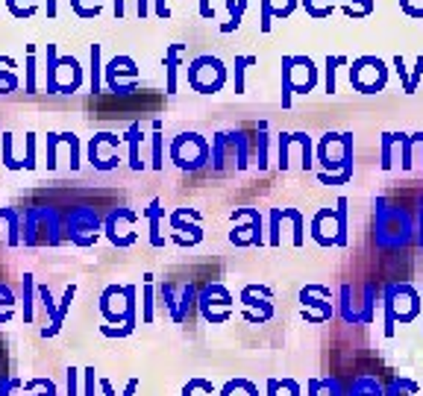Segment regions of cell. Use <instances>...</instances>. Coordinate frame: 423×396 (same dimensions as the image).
I'll use <instances>...</instances> for the list:
<instances>
[{"instance_id": "277c9868", "label": "cell", "mask_w": 423, "mask_h": 396, "mask_svg": "<svg viewBox=\"0 0 423 396\" xmlns=\"http://www.w3.org/2000/svg\"><path fill=\"white\" fill-rule=\"evenodd\" d=\"M282 106H291V94H309L318 85V68L309 56L282 59Z\"/></svg>"}, {"instance_id": "6da1fadb", "label": "cell", "mask_w": 423, "mask_h": 396, "mask_svg": "<svg viewBox=\"0 0 423 396\" xmlns=\"http://www.w3.org/2000/svg\"><path fill=\"white\" fill-rule=\"evenodd\" d=\"M382 305H385V335H394L397 323H412L420 314V296L408 282H388L382 291Z\"/></svg>"}, {"instance_id": "ee69618b", "label": "cell", "mask_w": 423, "mask_h": 396, "mask_svg": "<svg viewBox=\"0 0 423 396\" xmlns=\"http://www.w3.org/2000/svg\"><path fill=\"white\" fill-rule=\"evenodd\" d=\"M135 390H139V379H130V381H127V388H123V393H121V396H135Z\"/></svg>"}, {"instance_id": "484cf974", "label": "cell", "mask_w": 423, "mask_h": 396, "mask_svg": "<svg viewBox=\"0 0 423 396\" xmlns=\"http://www.w3.org/2000/svg\"><path fill=\"white\" fill-rule=\"evenodd\" d=\"M153 276H144V303H141V320L144 323H153Z\"/></svg>"}, {"instance_id": "1f68e13d", "label": "cell", "mask_w": 423, "mask_h": 396, "mask_svg": "<svg viewBox=\"0 0 423 396\" xmlns=\"http://www.w3.org/2000/svg\"><path fill=\"white\" fill-rule=\"evenodd\" d=\"M247 65H256V59L247 56V59H239V62H235V91H244V68H247Z\"/></svg>"}, {"instance_id": "d6986e66", "label": "cell", "mask_w": 423, "mask_h": 396, "mask_svg": "<svg viewBox=\"0 0 423 396\" xmlns=\"http://www.w3.org/2000/svg\"><path fill=\"white\" fill-rule=\"evenodd\" d=\"M347 396H385V390L373 379L362 376V379H356L353 385H350V393H347Z\"/></svg>"}, {"instance_id": "836d02e7", "label": "cell", "mask_w": 423, "mask_h": 396, "mask_svg": "<svg viewBox=\"0 0 423 396\" xmlns=\"http://www.w3.org/2000/svg\"><path fill=\"white\" fill-rule=\"evenodd\" d=\"M320 388L327 390L329 396H347V393L341 390V381L335 379V376H327V379H320Z\"/></svg>"}, {"instance_id": "8fae6325", "label": "cell", "mask_w": 423, "mask_h": 396, "mask_svg": "<svg viewBox=\"0 0 423 396\" xmlns=\"http://www.w3.org/2000/svg\"><path fill=\"white\" fill-rule=\"evenodd\" d=\"M118 147V135H97V138L92 141L89 147V156H92V165L101 168V170H112L118 165V156L109 153Z\"/></svg>"}, {"instance_id": "3957f363", "label": "cell", "mask_w": 423, "mask_h": 396, "mask_svg": "<svg viewBox=\"0 0 423 396\" xmlns=\"http://www.w3.org/2000/svg\"><path fill=\"white\" fill-rule=\"evenodd\" d=\"M135 294L139 288L135 285H127V288H118V285H109V288L101 294V314L106 317V323H121L135 329L139 323V305H135Z\"/></svg>"}, {"instance_id": "b9f144b4", "label": "cell", "mask_w": 423, "mask_h": 396, "mask_svg": "<svg viewBox=\"0 0 423 396\" xmlns=\"http://www.w3.org/2000/svg\"><path fill=\"white\" fill-rule=\"evenodd\" d=\"M306 396H320V379H309L306 381Z\"/></svg>"}, {"instance_id": "9a60e30c", "label": "cell", "mask_w": 423, "mask_h": 396, "mask_svg": "<svg viewBox=\"0 0 423 396\" xmlns=\"http://www.w3.org/2000/svg\"><path fill=\"white\" fill-rule=\"evenodd\" d=\"M394 68H397V73H400V80H403V91L406 94H415L417 91V82L423 77V56H417V71L415 73H406L403 71V56H394Z\"/></svg>"}, {"instance_id": "83f0119b", "label": "cell", "mask_w": 423, "mask_h": 396, "mask_svg": "<svg viewBox=\"0 0 423 396\" xmlns=\"http://www.w3.org/2000/svg\"><path fill=\"white\" fill-rule=\"evenodd\" d=\"M24 390H39L35 396H59L51 379H30V381H24Z\"/></svg>"}, {"instance_id": "44dd1931", "label": "cell", "mask_w": 423, "mask_h": 396, "mask_svg": "<svg viewBox=\"0 0 423 396\" xmlns=\"http://www.w3.org/2000/svg\"><path fill=\"white\" fill-rule=\"evenodd\" d=\"M400 144V132H385L382 135V168L391 170L394 168V147Z\"/></svg>"}, {"instance_id": "4dcf8cb0", "label": "cell", "mask_w": 423, "mask_h": 396, "mask_svg": "<svg viewBox=\"0 0 423 396\" xmlns=\"http://www.w3.org/2000/svg\"><path fill=\"white\" fill-rule=\"evenodd\" d=\"M270 3H277V6H273V15H277V18H285V15H291V12H294L297 0H265V9H268Z\"/></svg>"}, {"instance_id": "d4e9b609", "label": "cell", "mask_w": 423, "mask_h": 396, "mask_svg": "<svg viewBox=\"0 0 423 396\" xmlns=\"http://www.w3.org/2000/svg\"><path fill=\"white\" fill-rule=\"evenodd\" d=\"M303 6L315 21H323L332 15V0H303Z\"/></svg>"}, {"instance_id": "4fadbf2b", "label": "cell", "mask_w": 423, "mask_h": 396, "mask_svg": "<svg viewBox=\"0 0 423 396\" xmlns=\"http://www.w3.org/2000/svg\"><path fill=\"white\" fill-rule=\"evenodd\" d=\"M194 305H197V291H194V285H185L182 294H180V300H177V312H173V323H185V320H191L194 314Z\"/></svg>"}, {"instance_id": "74e56055", "label": "cell", "mask_w": 423, "mask_h": 396, "mask_svg": "<svg viewBox=\"0 0 423 396\" xmlns=\"http://www.w3.org/2000/svg\"><path fill=\"white\" fill-rule=\"evenodd\" d=\"M344 3H347V15L350 18H356V3H362V9L368 12V15L373 12V0H344Z\"/></svg>"}, {"instance_id": "5bb4252c", "label": "cell", "mask_w": 423, "mask_h": 396, "mask_svg": "<svg viewBox=\"0 0 423 396\" xmlns=\"http://www.w3.org/2000/svg\"><path fill=\"white\" fill-rule=\"evenodd\" d=\"M74 294H77V288H74V285H68V288H65V296H62V303H59V314H56V320H53L51 326L42 329V338H53V335H59V332H62L65 314H68V308H71V303H74Z\"/></svg>"}, {"instance_id": "9c48e42d", "label": "cell", "mask_w": 423, "mask_h": 396, "mask_svg": "<svg viewBox=\"0 0 423 396\" xmlns=\"http://www.w3.org/2000/svg\"><path fill=\"white\" fill-rule=\"evenodd\" d=\"M300 303L309 323H327L332 317V294L323 285H306L300 291Z\"/></svg>"}, {"instance_id": "603a6c76", "label": "cell", "mask_w": 423, "mask_h": 396, "mask_svg": "<svg viewBox=\"0 0 423 396\" xmlns=\"http://www.w3.org/2000/svg\"><path fill=\"white\" fill-rule=\"evenodd\" d=\"M12 308H15V296H12L9 285H0V326L12 320Z\"/></svg>"}, {"instance_id": "52a82bcc", "label": "cell", "mask_w": 423, "mask_h": 396, "mask_svg": "<svg viewBox=\"0 0 423 396\" xmlns=\"http://www.w3.org/2000/svg\"><path fill=\"white\" fill-rule=\"evenodd\" d=\"M197 308H200L206 323L218 326L223 320H230V314H232V294L223 288L221 282H212L203 288V294L197 296Z\"/></svg>"}, {"instance_id": "5b68a950", "label": "cell", "mask_w": 423, "mask_h": 396, "mask_svg": "<svg viewBox=\"0 0 423 396\" xmlns=\"http://www.w3.org/2000/svg\"><path fill=\"white\" fill-rule=\"evenodd\" d=\"M312 238L320 246H347V200L344 197L335 208H320L312 217Z\"/></svg>"}, {"instance_id": "4316f807", "label": "cell", "mask_w": 423, "mask_h": 396, "mask_svg": "<svg viewBox=\"0 0 423 396\" xmlns=\"http://www.w3.org/2000/svg\"><path fill=\"white\" fill-rule=\"evenodd\" d=\"M338 65H347L344 56H329L327 59V71H323V89H327V94L335 91V68Z\"/></svg>"}, {"instance_id": "ba28073f", "label": "cell", "mask_w": 423, "mask_h": 396, "mask_svg": "<svg viewBox=\"0 0 423 396\" xmlns=\"http://www.w3.org/2000/svg\"><path fill=\"white\" fill-rule=\"evenodd\" d=\"M241 305L247 323H268L273 317V296L265 285H247L241 291Z\"/></svg>"}, {"instance_id": "60d3db41", "label": "cell", "mask_w": 423, "mask_h": 396, "mask_svg": "<svg viewBox=\"0 0 423 396\" xmlns=\"http://www.w3.org/2000/svg\"><path fill=\"white\" fill-rule=\"evenodd\" d=\"M318 179L320 182H329V185H344V182H350V179H347V177H329V173H318Z\"/></svg>"}, {"instance_id": "f1b7e54d", "label": "cell", "mask_w": 423, "mask_h": 396, "mask_svg": "<svg viewBox=\"0 0 423 396\" xmlns=\"http://www.w3.org/2000/svg\"><path fill=\"white\" fill-rule=\"evenodd\" d=\"M80 376H83V370H77V367L65 370V396H83L80 393Z\"/></svg>"}, {"instance_id": "d590c367", "label": "cell", "mask_w": 423, "mask_h": 396, "mask_svg": "<svg viewBox=\"0 0 423 396\" xmlns=\"http://www.w3.org/2000/svg\"><path fill=\"white\" fill-rule=\"evenodd\" d=\"M400 6L406 15H412V18H423V0H400Z\"/></svg>"}, {"instance_id": "7c38bea8", "label": "cell", "mask_w": 423, "mask_h": 396, "mask_svg": "<svg viewBox=\"0 0 423 396\" xmlns=\"http://www.w3.org/2000/svg\"><path fill=\"white\" fill-rule=\"evenodd\" d=\"M132 212H127V208H118V212H112L109 220H106V235H109V241L112 244H118V246H130L135 241V232L123 226V220H127Z\"/></svg>"}, {"instance_id": "7bdbcfd3", "label": "cell", "mask_w": 423, "mask_h": 396, "mask_svg": "<svg viewBox=\"0 0 423 396\" xmlns=\"http://www.w3.org/2000/svg\"><path fill=\"white\" fill-rule=\"evenodd\" d=\"M265 390H268V396H279V390H282L279 388V379H268L265 381Z\"/></svg>"}, {"instance_id": "e0dca14e", "label": "cell", "mask_w": 423, "mask_h": 396, "mask_svg": "<svg viewBox=\"0 0 423 396\" xmlns=\"http://www.w3.org/2000/svg\"><path fill=\"white\" fill-rule=\"evenodd\" d=\"M218 396H259V390L247 379H232L218 390Z\"/></svg>"}, {"instance_id": "7402d4cb", "label": "cell", "mask_w": 423, "mask_h": 396, "mask_svg": "<svg viewBox=\"0 0 423 396\" xmlns=\"http://www.w3.org/2000/svg\"><path fill=\"white\" fill-rule=\"evenodd\" d=\"M417 393H420V385H415L408 379H394L388 390H385V396H417Z\"/></svg>"}, {"instance_id": "d6a6232c", "label": "cell", "mask_w": 423, "mask_h": 396, "mask_svg": "<svg viewBox=\"0 0 423 396\" xmlns=\"http://www.w3.org/2000/svg\"><path fill=\"white\" fill-rule=\"evenodd\" d=\"M39 296H42V305H44V312L51 314V323L56 320V314H59V305H53V294H51V288H39Z\"/></svg>"}, {"instance_id": "7a4b0ae2", "label": "cell", "mask_w": 423, "mask_h": 396, "mask_svg": "<svg viewBox=\"0 0 423 396\" xmlns=\"http://www.w3.org/2000/svg\"><path fill=\"white\" fill-rule=\"evenodd\" d=\"M318 162L323 168V173L329 177H353V135L344 132V135H323L320 144H318Z\"/></svg>"}, {"instance_id": "ac0fdd59", "label": "cell", "mask_w": 423, "mask_h": 396, "mask_svg": "<svg viewBox=\"0 0 423 396\" xmlns=\"http://www.w3.org/2000/svg\"><path fill=\"white\" fill-rule=\"evenodd\" d=\"M147 220H150V244L153 246H165V238H162V232H159V217H162V206L159 200H153L150 206H147Z\"/></svg>"}, {"instance_id": "30bf717a", "label": "cell", "mask_w": 423, "mask_h": 396, "mask_svg": "<svg viewBox=\"0 0 423 396\" xmlns=\"http://www.w3.org/2000/svg\"><path fill=\"white\" fill-rule=\"evenodd\" d=\"M173 162H177L180 168H200L206 162V156H209V147L206 141L200 138V135H180L177 141H173Z\"/></svg>"}, {"instance_id": "ffe728a7", "label": "cell", "mask_w": 423, "mask_h": 396, "mask_svg": "<svg viewBox=\"0 0 423 396\" xmlns=\"http://www.w3.org/2000/svg\"><path fill=\"white\" fill-rule=\"evenodd\" d=\"M33 296H35V288H33V276L27 273L21 282V303H24V323H33Z\"/></svg>"}, {"instance_id": "8992f818", "label": "cell", "mask_w": 423, "mask_h": 396, "mask_svg": "<svg viewBox=\"0 0 423 396\" xmlns=\"http://www.w3.org/2000/svg\"><path fill=\"white\" fill-rule=\"evenodd\" d=\"M350 85L362 94H377L385 89V80H388V68L379 56H362L350 65Z\"/></svg>"}, {"instance_id": "f546056e", "label": "cell", "mask_w": 423, "mask_h": 396, "mask_svg": "<svg viewBox=\"0 0 423 396\" xmlns=\"http://www.w3.org/2000/svg\"><path fill=\"white\" fill-rule=\"evenodd\" d=\"M97 388H101V381L94 376V367H85L83 370V396H97Z\"/></svg>"}, {"instance_id": "8d00e7d4", "label": "cell", "mask_w": 423, "mask_h": 396, "mask_svg": "<svg viewBox=\"0 0 423 396\" xmlns=\"http://www.w3.org/2000/svg\"><path fill=\"white\" fill-rule=\"evenodd\" d=\"M279 388L288 396H303V388H300V381L297 379H279Z\"/></svg>"}, {"instance_id": "f6af8a7d", "label": "cell", "mask_w": 423, "mask_h": 396, "mask_svg": "<svg viewBox=\"0 0 423 396\" xmlns=\"http://www.w3.org/2000/svg\"><path fill=\"white\" fill-rule=\"evenodd\" d=\"M101 390H103V396H115V390H112V385H109V379H101Z\"/></svg>"}, {"instance_id": "e575fe53", "label": "cell", "mask_w": 423, "mask_h": 396, "mask_svg": "<svg viewBox=\"0 0 423 396\" xmlns=\"http://www.w3.org/2000/svg\"><path fill=\"white\" fill-rule=\"evenodd\" d=\"M101 335L103 338H127V335H132V329L130 326H101Z\"/></svg>"}, {"instance_id": "f35d334b", "label": "cell", "mask_w": 423, "mask_h": 396, "mask_svg": "<svg viewBox=\"0 0 423 396\" xmlns=\"http://www.w3.org/2000/svg\"><path fill=\"white\" fill-rule=\"evenodd\" d=\"M12 388H24V381L9 379V376H0V396H9Z\"/></svg>"}, {"instance_id": "ab89813d", "label": "cell", "mask_w": 423, "mask_h": 396, "mask_svg": "<svg viewBox=\"0 0 423 396\" xmlns=\"http://www.w3.org/2000/svg\"><path fill=\"white\" fill-rule=\"evenodd\" d=\"M153 168H162V132H153Z\"/></svg>"}, {"instance_id": "2e32d148", "label": "cell", "mask_w": 423, "mask_h": 396, "mask_svg": "<svg viewBox=\"0 0 423 396\" xmlns=\"http://www.w3.org/2000/svg\"><path fill=\"white\" fill-rule=\"evenodd\" d=\"M141 127L139 123H132L130 127V132H127V144H130V168L132 170H141L144 168V162H141Z\"/></svg>"}, {"instance_id": "cb8c5ba5", "label": "cell", "mask_w": 423, "mask_h": 396, "mask_svg": "<svg viewBox=\"0 0 423 396\" xmlns=\"http://www.w3.org/2000/svg\"><path fill=\"white\" fill-rule=\"evenodd\" d=\"M215 393H218L215 385L206 381V379H191L189 385L182 388V396H215Z\"/></svg>"}]
</instances>
